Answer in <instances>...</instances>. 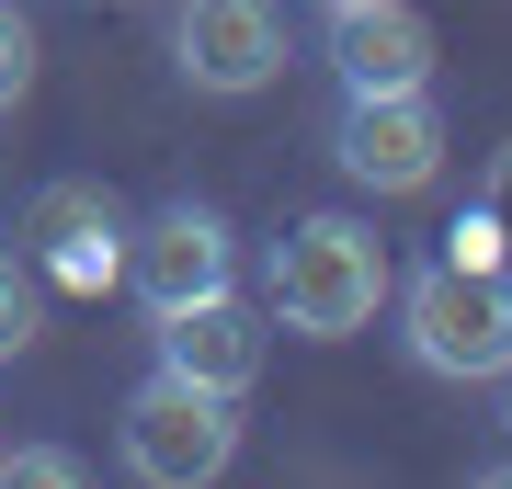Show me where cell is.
Listing matches in <instances>:
<instances>
[{
	"instance_id": "cell-1",
	"label": "cell",
	"mask_w": 512,
	"mask_h": 489,
	"mask_svg": "<svg viewBox=\"0 0 512 489\" xmlns=\"http://www.w3.org/2000/svg\"><path fill=\"white\" fill-rule=\"evenodd\" d=\"M387 285H399V262H387V239L365 217H296L274 239V262H262L274 330H296V342H353V330H376Z\"/></svg>"
},
{
	"instance_id": "cell-2",
	"label": "cell",
	"mask_w": 512,
	"mask_h": 489,
	"mask_svg": "<svg viewBox=\"0 0 512 489\" xmlns=\"http://www.w3.org/2000/svg\"><path fill=\"white\" fill-rule=\"evenodd\" d=\"M399 296V342L421 376L444 387H490L512 364V262H421Z\"/></svg>"
},
{
	"instance_id": "cell-3",
	"label": "cell",
	"mask_w": 512,
	"mask_h": 489,
	"mask_svg": "<svg viewBox=\"0 0 512 489\" xmlns=\"http://www.w3.org/2000/svg\"><path fill=\"white\" fill-rule=\"evenodd\" d=\"M228 455H239V399L171 376V364L126 399V467L148 489H205V478H228Z\"/></svg>"
},
{
	"instance_id": "cell-4",
	"label": "cell",
	"mask_w": 512,
	"mask_h": 489,
	"mask_svg": "<svg viewBox=\"0 0 512 489\" xmlns=\"http://www.w3.org/2000/svg\"><path fill=\"white\" fill-rule=\"evenodd\" d=\"M285 12L274 0H183L171 12V69H183L194 91H217V103H239V91L285 80Z\"/></svg>"
},
{
	"instance_id": "cell-5",
	"label": "cell",
	"mask_w": 512,
	"mask_h": 489,
	"mask_svg": "<svg viewBox=\"0 0 512 489\" xmlns=\"http://www.w3.org/2000/svg\"><path fill=\"white\" fill-rule=\"evenodd\" d=\"M330 148L365 194H421L444 171V114H433V91H342Z\"/></svg>"
},
{
	"instance_id": "cell-6",
	"label": "cell",
	"mask_w": 512,
	"mask_h": 489,
	"mask_svg": "<svg viewBox=\"0 0 512 489\" xmlns=\"http://www.w3.org/2000/svg\"><path fill=\"white\" fill-rule=\"evenodd\" d=\"M23 262L57 273L69 296L126 285V205H114L103 182H46V194L23 205Z\"/></svg>"
},
{
	"instance_id": "cell-7",
	"label": "cell",
	"mask_w": 512,
	"mask_h": 489,
	"mask_svg": "<svg viewBox=\"0 0 512 489\" xmlns=\"http://www.w3.org/2000/svg\"><path fill=\"white\" fill-rule=\"evenodd\" d=\"M126 285H137L148 319L217 296L228 285V217H217V205H160L148 228H126Z\"/></svg>"
},
{
	"instance_id": "cell-8",
	"label": "cell",
	"mask_w": 512,
	"mask_h": 489,
	"mask_svg": "<svg viewBox=\"0 0 512 489\" xmlns=\"http://www.w3.org/2000/svg\"><path fill=\"white\" fill-rule=\"evenodd\" d=\"M160 364L194 387H217V399H251L262 376V308H239V296H194V308H160Z\"/></svg>"
},
{
	"instance_id": "cell-9",
	"label": "cell",
	"mask_w": 512,
	"mask_h": 489,
	"mask_svg": "<svg viewBox=\"0 0 512 489\" xmlns=\"http://www.w3.org/2000/svg\"><path fill=\"white\" fill-rule=\"evenodd\" d=\"M330 69L342 91H433V23L410 0H353L330 12Z\"/></svg>"
},
{
	"instance_id": "cell-10",
	"label": "cell",
	"mask_w": 512,
	"mask_h": 489,
	"mask_svg": "<svg viewBox=\"0 0 512 489\" xmlns=\"http://www.w3.org/2000/svg\"><path fill=\"white\" fill-rule=\"evenodd\" d=\"M80 455L69 444H0V489H69Z\"/></svg>"
},
{
	"instance_id": "cell-11",
	"label": "cell",
	"mask_w": 512,
	"mask_h": 489,
	"mask_svg": "<svg viewBox=\"0 0 512 489\" xmlns=\"http://www.w3.org/2000/svg\"><path fill=\"white\" fill-rule=\"evenodd\" d=\"M23 91H35V23H23L12 0H0V114H12Z\"/></svg>"
},
{
	"instance_id": "cell-12",
	"label": "cell",
	"mask_w": 512,
	"mask_h": 489,
	"mask_svg": "<svg viewBox=\"0 0 512 489\" xmlns=\"http://www.w3.org/2000/svg\"><path fill=\"white\" fill-rule=\"evenodd\" d=\"M23 342H35V285H23V262L0 251V364H12Z\"/></svg>"
},
{
	"instance_id": "cell-13",
	"label": "cell",
	"mask_w": 512,
	"mask_h": 489,
	"mask_svg": "<svg viewBox=\"0 0 512 489\" xmlns=\"http://www.w3.org/2000/svg\"><path fill=\"white\" fill-rule=\"evenodd\" d=\"M478 217L501 228V251H512V137L490 148V171H478Z\"/></svg>"
},
{
	"instance_id": "cell-14",
	"label": "cell",
	"mask_w": 512,
	"mask_h": 489,
	"mask_svg": "<svg viewBox=\"0 0 512 489\" xmlns=\"http://www.w3.org/2000/svg\"><path fill=\"white\" fill-rule=\"evenodd\" d=\"M444 262H512V251H501V228L467 205V217H456V239H444Z\"/></svg>"
},
{
	"instance_id": "cell-15",
	"label": "cell",
	"mask_w": 512,
	"mask_h": 489,
	"mask_svg": "<svg viewBox=\"0 0 512 489\" xmlns=\"http://www.w3.org/2000/svg\"><path fill=\"white\" fill-rule=\"evenodd\" d=\"M501 421H512V364H501Z\"/></svg>"
},
{
	"instance_id": "cell-16",
	"label": "cell",
	"mask_w": 512,
	"mask_h": 489,
	"mask_svg": "<svg viewBox=\"0 0 512 489\" xmlns=\"http://www.w3.org/2000/svg\"><path fill=\"white\" fill-rule=\"evenodd\" d=\"M319 12H353V0H319Z\"/></svg>"
}]
</instances>
